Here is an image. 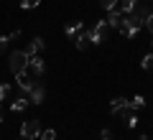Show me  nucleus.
Wrapping results in <instances>:
<instances>
[{
    "mask_svg": "<svg viewBox=\"0 0 153 140\" xmlns=\"http://www.w3.org/2000/svg\"><path fill=\"white\" fill-rule=\"evenodd\" d=\"M44 97H46L44 84H41V81H36V84L31 87V92H28V99H31L33 104H41V102H44Z\"/></svg>",
    "mask_w": 153,
    "mask_h": 140,
    "instance_id": "423d86ee",
    "label": "nucleus"
},
{
    "mask_svg": "<svg viewBox=\"0 0 153 140\" xmlns=\"http://www.w3.org/2000/svg\"><path fill=\"white\" fill-rule=\"evenodd\" d=\"M138 140H148V135H140V138H138Z\"/></svg>",
    "mask_w": 153,
    "mask_h": 140,
    "instance_id": "cd10ccee",
    "label": "nucleus"
},
{
    "mask_svg": "<svg viewBox=\"0 0 153 140\" xmlns=\"http://www.w3.org/2000/svg\"><path fill=\"white\" fill-rule=\"evenodd\" d=\"M38 140H56V130H41Z\"/></svg>",
    "mask_w": 153,
    "mask_h": 140,
    "instance_id": "aec40b11",
    "label": "nucleus"
},
{
    "mask_svg": "<svg viewBox=\"0 0 153 140\" xmlns=\"http://www.w3.org/2000/svg\"><path fill=\"white\" fill-rule=\"evenodd\" d=\"M140 26H143V23H140V21H135L133 16H123L120 33H123L125 38H135V36H138V31H140Z\"/></svg>",
    "mask_w": 153,
    "mask_h": 140,
    "instance_id": "7ed1b4c3",
    "label": "nucleus"
},
{
    "mask_svg": "<svg viewBox=\"0 0 153 140\" xmlns=\"http://www.w3.org/2000/svg\"><path fill=\"white\" fill-rule=\"evenodd\" d=\"M107 31H110V23L107 21H97L92 28H87V33H89V41L94 43V46H100V43L107 38Z\"/></svg>",
    "mask_w": 153,
    "mask_h": 140,
    "instance_id": "f03ea898",
    "label": "nucleus"
},
{
    "mask_svg": "<svg viewBox=\"0 0 153 140\" xmlns=\"http://www.w3.org/2000/svg\"><path fill=\"white\" fill-rule=\"evenodd\" d=\"M143 104H146V97H140V94H135V97L130 99V110H133V112H135V110H140Z\"/></svg>",
    "mask_w": 153,
    "mask_h": 140,
    "instance_id": "f3484780",
    "label": "nucleus"
},
{
    "mask_svg": "<svg viewBox=\"0 0 153 140\" xmlns=\"http://www.w3.org/2000/svg\"><path fill=\"white\" fill-rule=\"evenodd\" d=\"M130 115H133V110H130V102H128L123 110H117V112H115V117H123V120H128Z\"/></svg>",
    "mask_w": 153,
    "mask_h": 140,
    "instance_id": "a211bd4d",
    "label": "nucleus"
},
{
    "mask_svg": "<svg viewBox=\"0 0 153 140\" xmlns=\"http://www.w3.org/2000/svg\"><path fill=\"white\" fill-rule=\"evenodd\" d=\"M135 3H138V0H117V5H115V8H117L123 16H128V13L133 10V5H135Z\"/></svg>",
    "mask_w": 153,
    "mask_h": 140,
    "instance_id": "4468645a",
    "label": "nucleus"
},
{
    "mask_svg": "<svg viewBox=\"0 0 153 140\" xmlns=\"http://www.w3.org/2000/svg\"><path fill=\"white\" fill-rule=\"evenodd\" d=\"M74 43H76V49H79V51H87L89 46H92V41H89V33H87V31H82L79 36L74 38Z\"/></svg>",
    "mask_w": 153,
    "mask_h": 140,
    "instance_id": "9b49d317",
    "label": "nucleus"
},
{
    "mask_svg": "<svg viewBox=\"0 0 153 140\" xmlns=\"http://www.w3.org/2000/svg\"><path fill=\"white\" fill-rule=\"evenodd\" d=\"M140 66H143L146 71H153V51H151V54H146V56L140 59Z\"/></svg>",
    "mask_w": 153,
    "mask_h": 140,
    "instance_id": "dca6fc26",
    "label": "nucleus"
},
{
    "mask_svg": "<svg viewBox=\"0 0 153 140\" xmlns=\"http://www.w3.org/2000/svg\"><path fill=\"white\" fill-rule=\"evenodd\" d=\"M151 51H153V41H151Z\"/></svg>",
    "mask_w": 153,
    "mask_h": 140,
    "instance_id": "c756f323",
    "label": "nucleus"
},
{
    "mask_svg": "<svg viewBox=\"0 0 153 140\" xmlns=\"http://www.w3.org/2000/svg\"><path fill=\"white\" fill-rule=\"evenodd\" d=\"M100 5H102L105 10H112V8L117 5V0H100Z\"/></svg>",
    "mask_w": 153,
    "mask_h": 140,
    "instance_id": "412c9836",
    "label": "nucleus"
},
{
    "mask_svg": "<svg viewBox=\"0 0 153 140\" xmlns=\"http://www.w3.org/2000/svg\"><path fill=\"white\" fill-rule=\"evenodd\" d=\"M148 13H151V10H148V5H146V3H135V5H133V10L128 13V16H133V18H135V21H140V23H146V18H148Z\"/></svg>",
    "mask_w": 153,
    "mask_h": 140,
    "instance_id": "6e6552de",
    "label": "nucleus"
},
{
    "mask_svg": "<svg viewBox=\"0 0 153 140\" xmlns=\"http://www.w3.org/2000/svg\"><path fill=\"white\" fill-rule=\"evenodd\" d=\"M82 31H84V26H82V21H76V23H69V26L64 28V33H66V36L71 38V41H74V38L79 36V33H82Z\"/></svg>",
    "mask_w": 153,
    "mask_h": 140,
    "instance_id": "f8f14e48",
    "label": "nucleus"
},
{
    "mask_svg": "<svg viewBox=\"0 0 153 140\" xmlns=\"http://www.w3.org/2000/svg\"><path fill=\"white\" fill-rule=\"evenodd\" d=\"M18 36H21V31H13V33H8V41H16Z\"/></svg>",
    "mask_w": 153,
    "mask_h": 140,
    "instance_id": "a878e982",
    "label": "nucleus"
},
{
    "mask_svg": "<svg viewBox=\"0 0 153 140\" xmlns=\"http://www.w3.org/2000/svg\"><path fill=\"white\" fill-rule=\"evenodd\" d=\"M28 69H31V74L38 79V76H44L46 64H44V59H41V56H31V59H28Z\"/></svg>",
    "mask_w": 153,
    "mask_h": 140,
    "instance_id": "39448f33",
    "label": "nucleus"
},
{
    "mask_svg": "<svg viewBox=\"0 0 153 140\" xmlns=\"http://www.w3.org/2000/svg\"><path fill=\"white\" fill-rule=\"evenodd\" d=\"M8 49V36H0V54Z\"/></svg>",
    "mask_w": 153,
    "mask_h": 140,
    "instance_id": "393cba45",
    "label": "nucleus"
},
{
    "mask_svg": "<svg viewBox=\"0 0 153 140\" xmlns=\"http://www.w3.org/2000/svg\"><path fill=\"white\" fill-rule=\"evenodd\" d=\"M105 21L110 23V28H120V23H123V13L117 10V8H112V10H107V18Z\"/></svg>",
    "mask_w": 153,
    "mask_h": 140,
    "instance_id": "9d476101",
    "label": "nucleus"
},
{
    "mask_svg": "<svg viewBox=\"0 0 153 140\" xmlns=\"http://www.w3.org/2000/svg\"><path fill=\"white\" fill-rule=\"evenodd\" d=\"M44 46H46V43H44V38H38V36H36V38H33V41L26 46V49H23V51H26L28 56H38L41 51H44Z\"/></svg>",
    "mask_w": 153,
    "mask_h": 140,
    "instance_id": "1a4fd4ad",
    "label": "nucleus"
},
{
    "mask_svg": "<svg viewBox=\"0 0 153 140\" xmlns=\"http://www.w3.org/2000/svg\"><path fill=\"white\" fill-rule=\"evenodd\" d=\"M28 104H31V99H28V97H16L10 102V110H13V112H23Z\"/></svg>",
    "mask_w": 153,
    "mask_h": 140,
    "instance_id": "ddd939ff",
    "label": "nucleus"
},
{
    "mask_svg": "<svg viewBox=\"0 0 153 140\" xmlns=\"http://www.w3.org/2000/svg\"><path fill=\"white\" fill-rule=\"evenodd\" d=\"M8 94H10V87H8V84H0V102H3Z\"/></svg>",
    "mask_w": 153,
    "mask_h": 140,
    "instance_id": "5701e85b",
    "label": "nucleus"
},
{
    "mask_svg": "<svg viewBox=\"0 0 153 140\" xmlns=\"http://www.w3.org/2000/svg\"><path fill=\"white\" fill-rule=\"evenodd\" d=\"M100 140H112V138H100Z\"/></svg>",
    "mask_w": 153,
    "mask_h": 140,
    "instance_id": "c85d7f7f",
    "label": "nucleus"
},
{
    "mask_svg": "<svg viewBox=\"0 0 153 140\" xmlns=\"http://www.w3.org/2000/svg\"><path fill=\"white\" fill-rule=\"evenodd\" d=\"M28 59L31 56L26 54V51H13L10 54V59H8V66H10V71L13 74H21V71H28Z\"/></svg>",
    "mask_w": 153,
    "mask_h": 140,
    "instance_id": "f257e3e1",
    "label": "nucleus"
},
{
    "mask_svg": "<svg viewBox=\"0 0 153 140\" xmlns=\"http://www.w3.org/2000/svg\"><path fill=\"white\" fill-rule=\"evenodd\" d=\"M125 127H130V130H133V127H138V117H135V115H130V117L125 120Z\"/></svg>",
    "mask_w": 153,
    "mask_h": 140,
    "instance_id": "4be33fe9",
    "label": "nucleus"
},
{
    "mask_svg": "<svg viewBox=\"0 0 153 140\" xmlns=\"http://www.w3.org/2000/svg\"><path fill=\"white\" fill-rule=\"evenodd\" d=\"M143 26H146L148 31H151V36H153V13H148V18H146V23H143Z\"/></svg>",
    "mask_w": 153,
    "mask_h": 140,
    "instance_id": "b1692460",
    "label": "nucleus"
},
{
    "mask_svg": "<svg viewBox=\"0 0 153 140\" xmlns=\"http://www.w3.org/2000/svg\"><path fill=\"white\" fill-rule=\"evenodd\" d=\"M38 5H41V0H21V8H26V10H33Z\"/></svg>",
    "mask_w": 153,
    "mask_h": 140,
    "instance_id": "6ab92c4d",
    "label": "nucleus"
},
{
    "mask_svg": "<svg viewBox=\"0 0 153 140\" xmlns=\"http://www.w3.org/2000/svg\"><path fill=\"white\" fill-rule=\"evenodd\" d=\"M3 117H5V112H3V107H0V122H3Z\"/></svg>",
    "mask_w": 153,
    "mask_h": 140,
    "instance_id": "bb28decb",
    "label": "nucleus"
},
{
    "mask_svg": "<svg viewBox=\"0 0 153 140\" xmlns=\"http://www.w3.org/2000/svg\"><path fill=\"white\" fill-rule=\"evenodd\" d=\"M38 135H41V122L38 120H26L21 125V138L23 140H36Z\"/></svg>",
    "mask_w": 153,
    "mask_h": 140,
    "instance_id": "20e7f679",
    "label": "nucleus"
},
{
    "mask_svg": "<svg viewBox=\"0 0 153 140\" xmlns=\"http://www.w3.org/2000/svg\"><path fill=\"white\" fill-rule=\"evenodd\" d=\"M128 102H130V99H125V97H112V99H110V110H112V115L117 112V110H123Z\"/></svg>",
    "mask_w": 153,
    "mask_h": 140,
    "instance_id": "2eb2a0df",
    "label": "nucleus"
},
{
    "mask_svg": "<svg viewBox=\"0 0 153 140\" xmlns=\"http://www.w3.org/2000/svg\"><path fill=\"white\" fill-rule=\"evenodd\" d=\"M16 81H18V87H21L23 92H31V87L36 84V76L28 74V71H21V74H16Z\"/></svg>",
    "mask_w": 153,
    "mask_h": 140,
    "instance_id": "0eeeda50",
    "label": "nucleus"
}]
</instances>
